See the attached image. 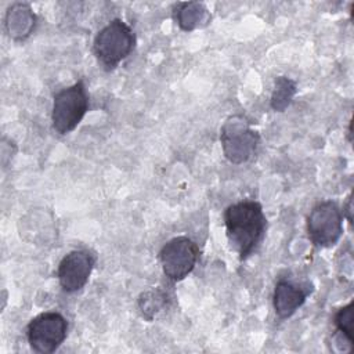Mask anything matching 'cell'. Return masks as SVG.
Wrapping results in <instances>:
<instances>
[{
    "label": "cell",
    "instance_id": "obj_1",
    "mask_svg": "<svg viewBox=\"0 0 354 354\" xmlns=\"http://www.w3.org/2000/svg\"><path fill=\"white\" fill-rule=\"evenodd\" d=\"M225 234L232 250L243 260L256 250L264 238L267 220L256 201H241L224 212Z\"/></svg>",
    "mask_w": 354,
    "mask_h": 354
},
{
    "label": "cell",
    "instance_id": "obj_2",
    "mask_svg": "<svg viewBox=\"0 0 354 354\" xmlns=\"http://www.w3.org/2000/svg\"><path fill=\"white\" fill-rule=\"evenodd\" d=\"M136 46V35L129 24L120 18L109 21L94 37L93 50L97 59L113 69L127 58Z\"/></svg>",
    "mask_w": 354,
    "mask_h": 354
},
{
    "label": "cell",
    "instance_id": "obj_3",
    "mask_svg": "<svg viewBox=\"0 0 354 354\" xmlns=\"http://www.w3.org/2000/svg\"><path fill=\"white\" fill-rule=\"evenodd\" d=\"M88 111V95L82 80L59 90L54 95L51 122L58 134L73 131Z\"/></svg>",
    "mask_w": 354,
    "mask_h": 354
},
{
    "label": "cell",
    "instance_id": "obj_4",
    "mask_svg": "<svg viewBox=\"0 0 354 354\" xmlns=\"http://www.w3.org/2000/svg\"><path fill=\"white\" fill-rule=\"evenodd\" d=\"M220 141L227 160L241 165L256 153L260 134L249 126L245 118L235 115L224 122L220 131Z\"/></svg>",
    "mask_w": 354,
    "mask_h": 354
},
{
    "label": "cell",
    "instance_id": "obj_5",
    "mask_svg": "<svg viewBox=\"0 0 354 354\" xmlns=\"http://www.w3.org/2000/svg\"><path fill=\"white\" fill-rule=\"evenodd\" d=\"M343 213L337 203L322 201L317 203L307 217L310 241L318 248H330L343 235Z\"/></svg>",
    "mask_w": 354,
    "mask_h": 354
},
{
    "label": "cell",
    "instance_id": "obj_6",
    "mask_svg": "<svg viewBox=\"0 0 354 354\" xmlns=\"http://www.w3.org/2000/svg\"><path fill=\"white\" fill-rule=\"evenodd\" d=\"M68 322L57 311L41 313L26 328V337L33 351L40 354L54 353L66 339Z\"/></svg>",
    "mask_w": 354,
    "mask_h": 354
},
{
    "label": "cell",
    "instance_id": "obj_7",
    "mask_svg": "<svg viewBox=\"0 0 354 354\" xmlns=\"http://www.w3.org/2000/svg\"><path fill=\"white\" fill-rule=\"evenodd\" d=\"M199 249L188 236H176L167 241L160 252L159 261L163 274L173 282L183 281L192 272L198 261Z\"/></svg>",
    "mask_w": 354,
    "mask_h": 354
},
{
    "label": "cell",
    "instance_id": "obj_8",
    "mask_svg": "<svg viewBox=\"0 0 354 354\" xmlns=\"http://www.w3.org/2000/svg\"><path fill=\"white\" fill-rule=\"evenodd\" d=\"M95 264V257L86 249H76L62 257L58 264L57 278L66 293L80 290L88 281Z\"/></svg>",
    "mask_w": 354,
    "mask_h": 354
},
{
    "label": "cell",
    "instance_id": "obj_9",
    "mask_svg": "<svg viewBox=\"0 0 354 354\" xmlns=\"http://www.w3.org/2000/svg\"><path fill=\"white\" fill-rule=\"evenodd\" d=\"M308 293V288L289 279H279L275 285L272 296L275 314L282 319L292 317L304 304Z\"/></svg>",
    "mask_w": 354,
    "mask_h": 354
},
{
    "label": "cell",
    "instance_id": "obj_10",
    "mask_svg": "<svg viewBox=\"0 0 354 354\" xmlns=\"http://www.w3.org/2000/svg\"><path fill=\"white\" fill-rule=\"evenodd\" d=\"M36 15L26 3H14L6 14V30L14 40H25L35 29Z\"/></svg>",
    "mask_w": 354,
    "mask_h": 354
},
{
    "label": "cell",
    "instance_id": "obj_11",
    "mask_svg": "<svg viewBox=\"0 0 354 354\" xmlns=\"http://www.w3.org/2000/svg\"><path fill=\"white\" fill-rule=\"evenodd\" d=\"M174 19L180 29L191 32L199 28H205L210 24L212 15L207 7L199 1H184L174 7Z\"/></svg>",
    "mask_w": 354,
    "mask_h": 354
},
{
    "label": "cell",
    "instance_id": "obj_12",
    "mask_svg": "<svg viewBox=\"0 0 354 354\" xmlns=\"http://www.w3.org/2000/svg\"><path fill=\"white\" fill-rule=\"evenodd\" d=\"M138 310L147 321H152L156 315L166 310L169 304V296L162 289H149L138 296Z\"/></svg>",
    "mask_w": 354,
    "mask_h": 354
},
{
    "label": "cell",
    "instance_id": "obj_13",
    "mask_svg": "<svg viewBox=\"0 0 354 354\" xmlns=\"http://www.w3.org/2000/svg\"><path fill=\"white\" fill-rule=\"evenodd\" d=\"M296 91L297 88L295 80L286 76H278L275 79V86L271 94V108L275 112H283L290 105Z\"/></svg>",
    "mask_w": 354,
    "mask_h": 354
},
{
    "label": "cell",
    "instance_id": "obj_14",
    "mask_svg": "<svg viewBox=\"0 0 354 354\" xmlns=\"http://www.w3.org/2000/svg\"><path fill=\"white\" fill-rule=\"evenodd\" d=\"M353 308L354 303L350 301L348 304L343 306L342 308L337 310L333 318V324L337 329V332L344 337L351 346H354V336H353Z\"/></svg>",
    "mask_w": 354,
    "mask_h": 354
},
{
    "label": "cell",
    "instance_id": "obj_15",
    "mask_svg": "<svg viewBox=\"0 0 354 354\" xmlns=\"http://www.w3.org/2000/svg\"><path fill=\"white\" fill-rule=\"evenodd\" d=\"M351 202H353V199H351V195L347 198V202H346V205H344V210H343V216L346 214V217H347V220H348V223H351V220H353V217H351Z\"/></svg>",
    "mask_w": 354,
    "mask_h": 354
},
{
    "label": "cell",
    "instance_id": "obj_16",
    "mask_svg": "<svg viewBox=\"0 0 354 354\" xmlns=\"http://www.w3.org/2000/svg\"><path fill=\"white\" fill-rule=\"evenodd\" d=\"M348 141H351V123L348 124Z\"/></svg>",
    "mask_w": 354,
    "mask_h": 354
}]
</instances>
